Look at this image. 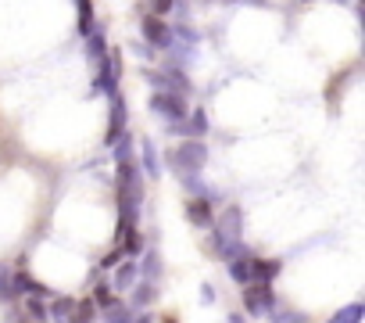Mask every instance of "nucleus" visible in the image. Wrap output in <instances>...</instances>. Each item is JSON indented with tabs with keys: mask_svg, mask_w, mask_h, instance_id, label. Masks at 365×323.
<instances>
[{
	"mask_svg": "<svg viewBox=\"0 0 365 323\" xmlns=\"http://www.w3.org/2000/svg\"><path fill=\"white\" fill-rule=\"evenodd\" d=\"M244 309H247L251 316L272 312V309H276V294H272V284H244Z\"/></svg>",
	"mask_w": 365,
	"mask_h": 323,
	"instance_id": "f257e3e1",
	"label": "nucleus"
},
{
	"mask_svg": "<svg viewBox=\"0 0 365 323\" xmlns=\"http://www.w3.org/2000/svg\"><path fill=\"white\" fill-rule=\"evenodd\" d=\"M201 302H205V305H212V302H215V287H212V284H205V287H201Z\"/></svg>",
	"mask_w": 365,
	"mask_h": 323,
	"instance_id": "a211bd4d",
	"label": "nucleus"
},
{
	"mask_svg": "<svg viewBox=\"0 0 365 323\" xmlns=\"http://www.w3.org/2000/svg\"><path fill=\"white\" fill-rule=\"evenodd\" d=\"M140 280V269H136V259H125L118 269H115V284L111 287H118V291H129L133 284Z\"/></svg>",
	"mask_w": 365,
	"mask_h": 323,
	"instance_id": "0eeeda50",
	"label": "nucleus"
},
{
	"mask_svg": "<svg viewBox=\"0 0 365 323\" xmlns=\"http://www.w3.org/2000/svg\"><path fill=\"white\" fill-rule=\"evenodd\" d=\"M136 269H140V280L158 284V277H161V255L154 248H143V255L136 259Z\"/></svg>",
	"mask_w": 365,
	"mask_h": 323,
	"instance_id": "20e7f679",
	"label": "nucleus"
},
{
	"mask_svg": "<svg viewBox=\"0 0 365 323\" xmlns=\"http://www.w3.org/2000/svg\"><path fill=\"white\" fill-rule=\"evenodd\" d=\"M230 277L244 287L251 284V255H240V259H230Z\"/></svg>",
	"mask_w": 365,
	"mask_h": 323,
	"instance_id": "f8f14e48",
	"label": "nucleus"
},
{
	"mask_svg": "<svg viewBox=\"0 0 365 323\" xmlns=\"http://www.w3.org/2000/svg\"><path fill=\"white\" fill-rule=\"evenodd\" d=\"M175 162H179L182 169H197V166H205V147L201 144H182L179 154H175Z\"/></svg>",
	"mask_w": 365,
	"mask_h": 323,
	"instance_id": "423d86ee",
	"label": "nucleus"
},
{
	"mask_svg": "<svg viewBox=\"0 0 365 323\" xmlns=\"http://www.w3.org/2000/svg\"><path fill=\"white\" fill-rule=\"evenodd\" d=\"M187 219H190L194 227H201V230H208V227L215 223V212H212V202H208V198H194V202H187Z\"/></svg>",
	"mask_w": 365,
	"mask_h": 323,
	"instance_id": "7ed1b4c3",
	"label": "nucleus"
},
{
	"mask_svg": "<svg viewBox=\"0 0 365 323\" xmlns=\"http://www.w3.org/2000/svg\"><path fill=\"white\" fill-rule=\"evenodd\" d=\"M226 323H247V319H244V316H230Z\"/></svg>",
	"mask_w": 365,
	"mask_h": 323,
	"instance_id": "aec40b11",
	"label": "nucleus"
},
{
	"mask_svg": "<svg viewBox=\"0 0 365 323\" xmlns=\"http://www.w3.org/2000/svg\"><path fill=\"white\" fill-rule=\"evenodd\" d=\"M90 302H93V305H97V309L104 312V309H108V305L115 302V287H111V284H97V287H93V298H90Z\"/></svg>",
	"mask_w": 365,
	"mask_h": 323,
	"instance_id": "4468645a",
	"label": "nucleus"
},
{
	"mask_svg": "<svg viewBox=\"0 0 365 323\" xmlns=\"http://www.w3.org/2000/svg\"><path fill=\"white\" fill-rule=\"evenodd\" d=\"M272 323H301V316H297V312H276Z\"/></svg>",
	"mask_w": 365,
	"mask_h": 323,
	"instance_id": "dca6fc26",
	"label": "nucleus"
},
{
	"mask_svg": "<svg viewBox=\"0 0 365 323\" xmlns=\"http://www.w3.org/2000/svg\"><path fill=\"white\" fill-rule=\"evenodd\" d=\"M97 316V305L90 298H76V312H72V323H93Z\"/></svg>",
	"mask_w": 365,
	"mask_h": 323,
	"instance_id": "ddd939ff",
	"label": "nucleus"
},
{
	"mask_svg": "<svg viewBox=\"0 0 365 323\" xmlns=\"http://www.w3.org/2000/svg\"><path fill=\"white\" fill-rule=\"evenodd\" d=\"M150 8H154V15H165L172 8V0H150Z\"/></svg>",
	"mask_w": 365,
	"mask_h": 323,
	"instance_id": "f3484780",
	"label": "nucleus"
},
{
	"mask_svg": "<svg viewBox=\"0 0 365 323\" xmlns=\"http://www.w3.org/2000/svg\"><path fill=\"white\" fill-rule=\"evenodd\" d=\"M283 262L279 259H255L251 255V284H272L279 277Z\"/></svg>",
	"mask_w": 365,
	"mask_h": 323,
	"instance_id": "f03ea898",
	"label": "nucleus"
},
{
	"mask_svg": "<svg viewBox=\"0 0 365 323\" xmlns=\"http://www.w3.org/2000/svg\"><path fill=\"white\" fill-rule=\"evenodd\" d=\"M72 312H76V298H54L51 302V316H54V323H72Z\"/></svg>",
	"mask_w": 365,
	"mask_h": 323,
	"instance_id": "9d476101",
	"label": "nucleus"
},
{
	"mask_svg": "<svg viewBox=\"0 0 365 323\" xmlns=\"http://www.w3.org/2000/svg\"><path fill=\"white\" fill-rule=\"evenodd\" d=\"M133 323H154V316L150 312H140V316H133Z\"/></svg>",
	"mask_w": 365,
	"mask_h": 323,
	"instance_id": "6ab92c4d",
	"label": "nucleus"
},
{
	"mask_svg": "<svg viewBox=\"0 0 365 323\" xmlns=\"http://www.w3.org/2000/svg\"><path fill=\"white\" fill-rule=\"evenodd\" d=\"M129 291H133V302H129L133 312H136V309H147V305L158 298V284H150V280H136Z\"/></svg>",
	"mask_w": 365,
	"mask_h": 323,
	"instance_id": "39448f33",
	"label": "nucleus"
},
{
	"mask_svg": "<svg viewBox=\"0 0 365 323\" xmlns=\"http://www.w3.org/2000/svg\"><path fill=\"white\" fill-rule=\"evenodd\" d=\"M143 33H147V40H150V44H158V47H165V44H168V29H165V22H161L158 15L143 19Z\"/></svg>",
	"mask_w": 365,
	"mask_h": 323,
	"instance_id": "1a4fd4ad",
	"label": "nucleus"
},
{
	"mask_svg": "<svg viewBox=\"0 0 365 323\" xmlns=\"http://www.w3.org/2000/svg\"><path fill=\"white\" fill-rule=\"evenodd\" d=\"M161 323H179V319H175V316H165V319H161Z\"/></svg>",
	"mask_w": 365,
	"mask_h": 323,
	"instance_id": "412c9836",
	"label": "nucleus"
},
{
	"mask_svg": "<svg viewBox=\"0 0 365 323\" xmlns=\"http://www.w3.org/2000/svg\"><path fill=\"white\" fill-rule=\"evenodd\" d=\"M26 309H29V316L43 319V298H29V302H26Z\"/></svg>",
	"mask_w": 365,
	"mask_h": 323,
	"instance_id": "2eb2a0df",
	"label": "nucleus"
},
{
	"mask_svg": "<svg viewBox=\"0 0 365 323\" xmlns=\"http://www.w3.org/2000/svg\"><path fill=\"white\" fill-rule=\"evenodd\" d=\"M133 316H136V312H133L125 302H118V298L104 309V323H133Z\"/></svg>",
	"mask_w": 365,
	"mask_h": 323,
	"instance_id": "9b49d317",
	"label": "nucleus"
},
{
	"mask_svg": "<svg viewBox=\"0 0 365 323\" xmlns=\"http://www.w3.org/2000/svg\"><path fill=\"white\" fill-rule=\"evenodd\" d=\"M361 319H365V305H361V302H351V305L336 309L326 323H361Z\"/></svg>",
	"mask_w": 365,
	"mask_h": 323,
	"instance_id": "6e6552de",
	"label": "nucleus"
}]
</instances>
